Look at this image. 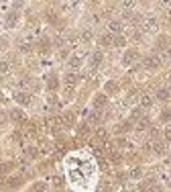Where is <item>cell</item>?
I'll use <instances>...</instances> for the list:
<instances>
[{
    "label": "cell",
    "mask_w": 171,
    "mask_h": 192,
    "mask_svg": "<svg viewBox=\"0 0 171 192\" xmlns=\"http://www.w3.org/2000/svg\"><path fill=\"white\" fill-rule=\"evenodd\" d=\"M145 65L149 69H157L159 65H161V57H157V55H149V57L145 59Z\"/></svg>",
    "instance_id": "cell-1"
},
{
    "label": "cell",
    "mask_w": 171,
    "mask_h": 192,
    "mask_svg": "<svg viewBox=\"0 0 171 192\" xmlns=\"http://www.w3.org/2000/svg\"><path fill=\"white\" fill-rule=\"evenodd\" d=\"M139 57V51L137 49H128L126 53H124V57H122V64H126V65H130V64H135V59Z\"/></svg>",
    "instance_id": "cell-2"
},
{
    "label": "cell",
    "mask_w": 171,
    "mask_h": 192,
    "mask_svg": "<svg viewBox=\"0 0 171 192\" xmlns=\"http://www.w3.org/2000/svg\"><path fill=\"white\" fill-rule=\"evenodd\" d=\"M106 102H108V96L106 94H98L96 98H94V109H102V106H106Z\"/></svg>",
    "instance_id": "cell-3"
},
{
    "label": "cell",
    "mask_w": 171,
    "mask_h": 192,
    "mask_svg": "<svg viewBox=\"0 0 171 192\" xmlns=\"http://www.w3.org/2000/svg\"><path fill=\"white\" fill-rule=\"evenodd\" d=\"M143 29H145V31H155V29H157V19L149 16V19L143 23Z\"/></svg>",
    "instance_id": "cell-4"
},
{
    "label": "cell",
    "mask_w": 171,
    "mask_h": 192,
    "mask_svg": "<svg viewBox=\"0 0 171 192\" xmlns=\"http://www.w3.org/2000/svg\"><path fill=\"white\" fill-rule=\"evenodd\" d=\"M15 98L19 100L20 104H29V102H31V96H29L27 92H19V94H15Z\"/></svg>",
    "instance_id": "cell-5"
},
{
    "label": "cell",
    "mask_w": 171,
    "mask_h": 192,
    "mask_svg": "<svg viewBox=\"0 0 171 192\" xmlns=\"http://www.w3.org/2000/svg\"><path fill=\"white\" fill-rule=\"evenodd\" d=\"M169 96H171L169 88H161L159 92H157V98H159V100H169Z\"/></svg>",
    "instance_id": "cell-6"
},
{
    "label": "cell",
    "mask_w": 171,
    "mask_h": 192,
    "mask_svg": "<svg viewBox=\"0 0 171 192\" xmlns=\"http://www.w3.org/2000/svg\"><path fill=\"white\" fill-rule=\"evenodd\" d=\"M120 29H122V25L118 23V20H112V23H108V31H110V33H120Z\"/></svg>",
    "instance_id": "cell-7"
},
{
    "label": "cell",
    "mask_w": 171,
    "mask_h": 192,
    "mask_svg": "<svg viewBox=\"0 0 171 192\" xmlns=\"http://www.w3.org/2000/svg\"><path fill=\"white\" fill-rule=\"evenodd\" d=\"M151 104H153V98L149 96V94H143V96H141V106H145V109H149Z\"/></svg>",
    "instance_id": "cell-8"
},
{
    "label": "cell",
    "mask_w": 171,
    "mask_h": 192,
    "mask_svg": "<svg viewBox=\"0 0 171 192\" xmlns=\"http://www.w3.org/2000/svg\"><path fill=\"white\" fill-rule=\"evenodd\" d=\"M10 118H12V121H16V123H23V121H24V114L20 113V110H12V113H10Z\"/></svg>",
    "instance_id": "cell-9"
},
{
    "label": "cell",
    "mask_w": 171,
    "mask_h": 192,
    "mask_svg": "<svg viewBox=\"0 0 171 192\" xmlns=\"http://www.w3.org/2000/svg\"><path fill=\"white\" fill-rule=\"evenodd\" d=\"M15 167V163L12 162H4V163H0V174H6V172H10Z\"/></svg>",
    "instance_id": "cell-10"
},
{
    "label": "cell",
    "mask_w": 171,
    "mask_h": 192,
    "mask_svg": "<svg viewBox=\"0 0 171 192\" xmlns=\"http://www.w3.org/2000/svg\"><path fill=\"white\" fill-rule=\"evenodd\" d=\"M100 61H102V51H96V53L92 55V61H90V64H92V65H98Z\"/></svg>",
    "instance_id": "cell-11"
},
{
    "label": "cell",
    "mask_w": 171,
    "mask_h": 192,
    "mask_svg": "<svg viewBox=\"0 0 171 192\" xmlns=\"http://www.w3.org/2000/svg\"><path fill=\"white\" fill-rule=\"evenodd\" d=\"M75 82H78V76H75V74H67V76H65V84H67V86H73Z\"/></svg>",
    "instance_id": "cell-12"
},
{
    "label": "cell",
    "mask_w": 171,
    "mask_h": 192,
    "mask_svg": "<svg viewBox=\"0 0 171 192\" xmlns=\"http://www.w3.org/2000/svg\"><path fill=\"white\" fill-rule=\"evenodd\" d=\"M57 78H55V76H51V78H49V82H47V88L49 90H55V88H57Z\"/></svg>",
    "instance_id": "cell-13"
},
{
    "label": "cell",
    "mask_w": 171,
    "mask_h": 192,
    "mask_svg": "<svg viewBox=\"0 0 171 192\" xmlns=\"http://www.w3.org/2000/svg\"><path fill=\"white\" fill-rule=\"evenodd\" d=\"M96 137L98 139H108V131H106V129H102V127L96 129Z\"/></svg>",
    "instance_id": "cell-14"
},
{
    "label": "cell",
    "mask_w": 171,
    "mask_h": 192,
    "mask_svg": "<svg viewBox=\"0 0 171 192\" xmlns=\"http://www.w3.org/2000/svg\"><path fill=\"white\" fill-rule=\"evenodd\" d=\"M79 64H82V57H79V55H73L71 61H69V65H71V68H78Z\"/></svg>",
    "instance_id": "cell-15"
},
{
    "label": "cell",
    "mask_w": 171,
    "mask_h": 192,
    "mask_svg": "<svg viewBox=\"0 0 171 192\" xmlns=\"http://www.w3.org/2000/svg\"><path fill=\"white\" fill-rule=\"evenodd\" d=\"M128 129H130V123H128V121H124V123L118 125V133H124V131H128Z\"/></svg>",
    "instance_id": "cell-16"
},
{
    "label": "cell",
    "mask_w": 171,
    "mask_h": 192,
    "mask_svg": "<svg viewBox=\"0 0 171 192\" xmlns=\"http://www.w3.org/2000/svg\"><path fill=\"white\" fill-rule=\"evenodd\" d=\"M114 45H116V47H124V45H126V39H124V37H120V35H118L116 39H114Z\"/></svg>",
    "instance_id": "cell-17"
},
{
    "label": "cell",
    "mask_w": 171,
    "mask_h": 192,
    "mask_svg": "<svg viewBox=\"0 0 171 192\" xmlns=\"http://www.w3.org/2000/svg\"><path fill=\"white\" fill-rule=\"evenodd\" d=\"M82 39H83V43H90V41H92V31H83Z\"/></svg>",
    "instance_id": "cell-18"
},
{
    "label": "cell",
    "mask_w": 171,
    "mask_h": 192,
    "mask_svg": "<svg viewBox=\"0 0 171 192\" xmlns=\"http://www.w3.org/2000/svg\"><path fill=\"white\" fill-rule=\"evenodd\" d=\"M31 192H45V184H43V182H37V184L33 186V190H31Z\"/></svg>",
    "instance_id": "cell-19"
},
{
    "label": "cell",
    "mask_w": 171,
    "mask_h": 192,
    "mask_svg": "<svg viewBox=\"0 0 171 192\" xmlns=\"http://www.w3.org/2000/svg\"><path fill=\"white\" fill-rule=\"evenodd\" d=\"M106 90H108V92H116V90H118V86H116L114 82H108V84H106Z\"/></svg>",
    "instance_id": "cell-20"
},
{
    "label": "cell",
    "mask_w": 171,
    "mask_h": 192,
    "mask_svg": "<svg viewBox=\"0 0 171 192\" xmlns=\"http://www.w3.org/2000/svg\"><path fill=\"white\" fill-rule=\"evenodd\" d=\"M130 176H132V178H141V176H143V170H141V167H135V170L130 172Z\"/></svg>",
    "instance_id": "cell-21"
},
{
    "label": "cell",
    "mask_w": 171,
    "mask_h": 192,
    "mask_svg": "<svg viewBox=\"0 0 171 192\" xmlns=\"http://www.w3.org/2000/svg\"><path fill=\"white\" fill-rule=\"evenodd\" d=\"M155 151L157 153H163V151H165V145H163V143H155Z\"/></svg>",
    "instance_id": "cell-22"
},
{
    "label": "cell",
    "mask_w": 171,
    "mask_h": 192,
    "mask_svg": "<svg viewBox=\"0 0 171 192\" xmlns=\"http://www.w3.org/2000/svg\"><path fill=\"white\" fill-rule=\"evenodd\" d=\"M27 153H29L31 158H37V155H39V151H37L35 147H29V149H27Z\"/></svg>",
    "instance_id": "cell-23"
},
{
    "label": "cell",
    "mask_w": 171,
    "mask_h": 192,
    "mask_svg": "<svg viewBox=\"0 0 171 192\" xmlns=\"http://www.w3.org/2000/svg\"><path fill=\"white\" fill-rule=\"evenodd\" d=\"M167 118H171V109H165V113L161 114V121H167Z\"/></svg>",
    "instance_id": "cell-24"
},
{
    "label": "cell",
    "mask_w": 171,
    "mask_h": 192,
    "mask_svg": "<svg viewBox=\"0 0 171 192\" xmlns=\"http://www.w3.org/2000/svg\"><path fill=\"white\" fill-rule=\"evenodd\" d=\"M147 127H149V121H147V118L139 121V129H141V131H143V129H147Z\"/></svg>",
    "instance_id": "cell-25"
},
{
    "label": "cell",
    "mask_w": 171,
    "mask_h": 192,
    "mask_svg": "<svg viewBox=\"0 0 171 192\" xmlns=\"http://www.w3.org/2000/svg\"><path fill=\"white\" fill-rule=\"evenodd\" d=\"M41 51H49V41L47 39L41 41Z\"/></svg>",
    "instance_id": "cell-26"
},
{
    "label": "cell",
    "mask_w": 171,
    "mask_h": 192,
    "mask_svg": "<svg viewBox=\"0 0 171 192\" xmlns=\"http://www.w3.org/2000/svg\"><path fill=\"white\" fill-rule=\"evenodd\" d=\"M8 184H10V186H19V184H20V178H10Z\"/></svg>",
    "instance_id": "cell-27"
},
{
    "label": "cell",
    "mask_w": 171,
    "mask_h": 192,
    "mask_svg": "<svg viewBox=\"0 0 171 192\" xmlns=\"http://www.w3.org/2000/svg\"><path fill=\"white\" fill-rule=\"evenodd\" d=\"M8 69V64H6L4 59H0V72H6Z\"/></svg>",
    "instance_id": "cell-28"
},
{
    "label": "cell",
    "mask_w": 171,
    "mask_h": 192,
    "mask_svg": "<svg viewBox=\"0 0 171 192\" xmlns=\"http://www.w3.org/2000/svg\"><path fill=\"white\" fill-rule=\"evenodd\" d=\"M100 41H102V45H108V43H112V39H110V37H106V35H104V37H102Z\"/></svg>",
    "instance_id": "cell-29"
},
{
    "label": "cell",
    "mask_w": 171,
    "mask_h": 192,
    "mask_svg": "<svg viewBox=\"0 0 171 192\" xmlns=\"http://www.w3.org/2000/svg\"><path fill=\"white\" fill-rule=\"evenodd\" d=\"M137 117H141V109H135V113H132V118H137Z\"/></svg>",
    "instance_id": "cell-30"
},
{
    "label": "cell",
    "mask_w": 171,
    "mask_h": 192,
    "mask_svg": "<svg viewBox=\"0 0 171 192\" xmlns=\"http://www.w3.org/2000/svg\"><path fill=\"white\" fill-rule=\"evenodd\" d=\"M165 139H167V141H171V129H167V131H165Z\"/></svg>",
    "instance_id": "cell-31"
},
{
    "label": "cell",
    "mask_w": 171,
    "mask_h": 192,
    "mask_svg": "<svg viewBox=\"0 0 171 192\" xmlns=\"http://www.w3.org/2000/svg\"><path fill=\"white\" fill-rule=\"evenodd\" d=\"M151 192H161V188H159V186H153V188H151Z\"/></svg>",
    "instance_id": "cell-32"
},
{
    "label": "cell",
    "mask_w": 171,
    "mask_h": 192,
    "mask_svg": "<svg viewBox=\"0 0 171 192\" xmlns=\"http://www.w3.org/2000/svg\"><path fill=\"white\" fill-rule=\"evenodd\" d=\"M0 184H4V178H2V174H0Z\"/></svg>",
    "instance_id": "cell-33"
}]
</instances>
